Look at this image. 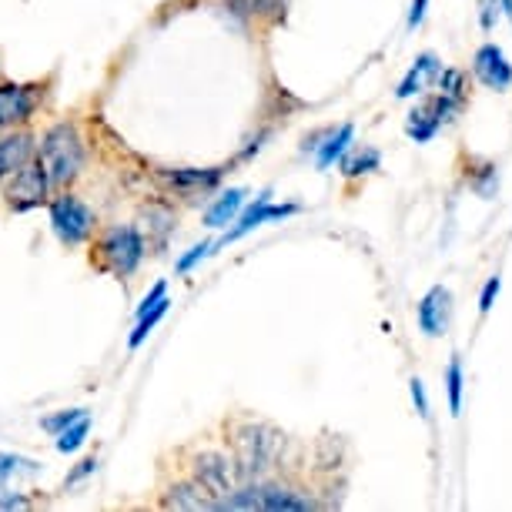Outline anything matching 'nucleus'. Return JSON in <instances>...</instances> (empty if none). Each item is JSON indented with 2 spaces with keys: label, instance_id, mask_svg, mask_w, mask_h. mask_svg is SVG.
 Returning <instances> with one entry per match:
<instances>
[{
  "label": "nucleus",
  "instance_id": "f257e3e1",
  "mask_svg": "<svg viewBox=\"0 0 512 512\" xmlns=\"http://www.w3.org/2000/svg\"><path fill=\"white\" fill-rule=\"evenodd\" d=\"M37 164L44 168L51 188L71 185L84 164V144L74 124L61 121V124H54V128H47V134L41 138V148H37Z\"/></svg>",
  "mask_w": 512,
  "mask_h": 512
},
{
  "label": "nucleus",
  "instance_id": "f03ea898",
  "mask_svg": "<svg viewBox=\"0 0 512 512\" xmlns=\"http://www.w3.org/2000/svg\"><path fill=\"white\" fill-rule=\"evenodd\" d=\"M278 449H282V436H278L272 425H241L235 432L238 479H251L258 472H265L275 462Z\"/></svg>",
  "mask_w": 512,
  "mask_h": 512
},
{
  "label": "nucleus",
  "instance_id": "7ed1b4c3",
  "mask_svg": "<svg viewBox=\"0 0 512 512\" xmlns=\"http://www.w3.org/2000/svg\"><path fill=\"white\" fill-rule=\"evenodd\" d=\"M98 255H101V265L108 268V272L128 278L138 272L141 258H144V241L134 228H121L114 225L101 235L98 241Z\"/></svg>",
  "mask_w": 512,
  "mask_h": 512
},
{
  "label": "nucleus",
  "instance_id": "20e7f679",
  "mask_svg": "<svg viewBox=\"0 0 512 512\" xmlns=\"http://www.w3.org/2000/svg\"><path fill=\"white\" fill-rule=\"evenodd\" d=\"M51 228L67 248H77L91 238L94 215L84 201H77L74 195H61V198L51 201Z\"/></svg>",
  "mask_w": 512,
  "mask_h": 512
},
{
  "label": "nucleus",
  "instance_id": "39448f33",
  "mask_svg": "<svg viewBox=\"0 0 512 512\" xmlns=\"http://www.w3.org/2000/svg\"><path fill=\"white\" fill-rule=\"evenodd\" d=\"M195 482L221 502L225 496L235 492L238 469H235V462H231L228 456H221V452H201V456L195 459Z\"/></svg>",
  "mask_w": 512,
  "mask_h": 512
},
{
  "label": "nucleus",
  "instance_id": "423d86ee",
  "mask_svg": "<svg viewBox=\"0 0 512 512\" xmlns=\"http://www.w3.org/2000/svg\"><path fill=\"white\" fill-rule=\"evenodd\" d=\"M47 188H51V181H47L44 168L34 158L11 178V185H7V205L14 211H31L47 198Z\"/></svg>",
  "mask_w": 512,
  "mask_h": 512
},
{
  "label": "nucleus",
  "instance_id": "0eeeda50",
  "mask_svg": "<svg viewBox=\"0 0 512 512\" xmlns=\"http://www.w3.org/2000/svg\"><path fill=\"white\" fill-rule=\"evenodd\" d=\"M295 211H298V205H272V201H268V191H265V195H258V198L245 208V215L238 218V225L231 228L228 235L218 241V245H211V248H225V245H231V241L245 238L248 231L262 228L265 221H282V218H288V215H295Z\"/></svg>",
  "mask_w": 512,
  "mask_h": 512
},
{
  "label": "nucleus",
  "instance_id": "6e6552de",
  "mask_svg": "<svg viewBox=\"0 0 512 512\" xmlns=\"http://www.w3.org/2000/svg\"><path fill=\"white\" fill-rule=\"evenodd\" d=\"M472 74L479 84H486L489 91H506L512 84V64L496 44H482L476 57H472Z\"/></svg>",
  "mask_w": 512,
  "mask_h": 512
},
{
  "label": "nucleus",
  "instance_id": "1a4fd4ad",
  "mask_svg": "<svg viewBox=\"0 0 512 512\" xmlns=\"http://www.w3.org/2000/svg\"><path fill=\"white\" fill-rule=\"evenodd\" d=\"M449 315H452V295H449V288H442V285L429 288V292H425V298L419 302V328L429 338L446 335Z\"/></svg>",
  "mask_w": 512,
  "mask_h": 512
},
{
  "label": "nucleus",
  "instance_id": "9d476101",
  "mask_svg": "<svg viewBox=\"0 0 512 512\" xmlns=\"http://www.w3.org/2000/svg\"><path fill=\"white\" fill-rule=\"evenodd\" d=\"M27 161H34V138L27 131L0 138V181L14 178Z\"/></svg>",
  "mask_w": 512,
  "mask_h": 512
},
{
  "label": "nucleus",
  "instance_id": "9b49d317",
  "mask_svg": "<svg viewBox=\"0 0 512 512\" xmlns=\"http://www.w3.org/2000/svg\"><path fill=\"white\" fill-rule=\"evenodd\" d=\"M31 111H34L31 91L21 88V84H0V128L24 124L31 118Z\"/></svg>",
  "mask_w": 512,
  "mask_h": 512
},
{
  "label": "nucleus",
  "instance_id": "f8f14e48",
  "mask_svg": "<svg viewBox=\"0 0 512 512\" xmlns=\"http://www.w3.org/2000/svg\"><path fill=\"white\" fill-rule=\"evenodd\" d=\"M439 71H442V61H439L436 54H432V51L419 54V61H415V64L409 67V74L402 77V84H399V91H395V98L405 101V98H412V94H419V91H422V84H425V81H436Z\"/></svg>",
  "mask_w": 512,
  "mask_h": 512
},
{
  "label": "nucleus",
  "instance_id": "ddd939ff",
  "mask_svg": "<svg viewBox=\"0 0 512 512\" xmlns=\"http://www.w3.org/2000/svg\"><path fill=\"white\" fill-rule=\"evenodd\" d=\"M168 509H218V499L208 489H201L198 482H178L171 486V496L164 499Z\"/></svg>",
  "mask_w": 512,
  "mask_h": 512
},
{
  "label": "nucleus",
  "instance_id": "4468645a",
  "mask_svg": "<svg viewBox=\"0 0 512 512\" xmlns=\"http://www.w3.org/2000/svg\"><path fill=\"white\" fill-rule=\"evenodd\" d=\"M258 509H315L312 499L295 496L292 489H278V486H258Z\"/></svg>",
  "mask_w": 512,
  "mask_h": 512
},
{
  "label": "nucleus",
  "instance_id": "2eb2a0df",
  "mask_svg": "<svg viewBox=\"0 0 512 512\" xmlns=\"http://www.w3.org/2000/svg\"><path fill=\"white\" fill-rule=\"evenodd\" d=\"M241 205H245V191L231 188L228 195H221L215 205L205 211V225L208 228H225V225H231V221H235V215L241 211Z\"/></svg>",
  "mask_w": 512,
  "mask_h": 512
},
{
  "label": "nucleus",
  "instance_id": "dca6fc26",
  "mask_svg": "<svg viewBox=\"0 0 512 512\" xmlns=\"http://www.w3.org/2000/svg\"><path fill=\"white\" fill-rule=\"evenodd\" d=\"M168 181L181 191H205V188H215L221 181V168H181V171H168Z\"/></svg>",
  "mask_w": 512,
  "mask_h": 512
},
{
  "label": "nucleus",
  "instance_id": "f3484780",
  "mask_svg": "<svg viewBox=\"0 0 512 512\" xmlns=\"http://www.w3.org/2000/svg\"><path fill=\"white\" fill-rule=\"evenodd\" d=\"M352 138H355V128L352 124H342L338 131H332L328 134V141L325 144H318V168H332V164L342 158L345 151H349V144H352Z\"/></svg>",
  "mask_w": 512,
  "mask_h": 512
},
{
  "label": "nucleus",
  "instance_id": "a211bd4d",
  "mask_svg": "<svg viewBox=\"0 0 512 512\" xmlns=\"http://www.w3.org/2000/svg\"><path fill=\"white\" fill-rule=\"evenodd\" d=\"M439 128L442 124L432 118L429 111H425V104L422 108H415L412 114H409V121H405V134H409V138L415 141V144H425V141H432L439 134Z\"/></svg>",
  "mask_w": 512,
  "mask_h": 512
},
{
  "label": "nucleus",
  "instance_id": "6ab92c4d",
  "mask_svg": "<svg viewBox=\"0 0 512 512\" xmlns=\"http://www.w3.org/2000/svg\"><path fill=\"white\" fill-rule=\"evenodd\" d=\"M382 164V154L375 148H362V151H352L349 158H342V175L345 178H359V175H369V171H379Z\"/></svg>",
  "mask_w": 512,
  "mask_h": 512
},
{
  "label": "nucleus",
  "instance_id": "aec40b11",
  "mask_svg": "<svg viewBox=\"0 0 512 512\" xmlns=\"http://www.w3.org/2000/svg\"><path fill=\"white\" fill-rule=\"evenodd\" d=\"M168 305H171V302H168V295H164L161 302H154V305L148 308V312H141V315H138V325H134V332H131V338H128L131 349H138L144 338L151 335V328L164 318V312H168Z\"/></svg>",
  "mask_w": 512,
  "mask_h": 512
},
{
  "label": "nucleus",
  "instance_id": "412c9836",
  "mask_svg": "<svg viewBox=\"0 0 512 512\" xmlns=\"http://www.w3.org/2000/svg\"><path fill=\"white\" fill-rule=\"evenodd\" d=\"M88 432H91V419H88V415H81V419L71 422L64 432H57V436H54L57 439V452H77L84 442H88Z\"/></svg>",
  "mask_w": 512,
  "mask_h": 512
},
{
  "label": "nucleus",
  "instance_id": "4be33fe9",
  "mask_svg": "<svg viewBox=\"0 0 512 512\" xmlns=\"http://www.w3.org/2000/svg\"><path fill=\"white\" fill-rule=\"evenodd\" d=\"M436 84H439L442 94H449V98H456L459 104H466V98H469V77L462 74V71H456V67H449V71H439Z\"/></svg>",
  "mask_w": 512,
  "mask_h": 512
},
{
  "label": "nucleus",
  "instance_id": "5701e85b",
  "mask_svg": "<svg viewBox=\"0 0 512 512\" xmlns=\"http://www.w3.org/2000/svg\"><path fill=\"white\" fill-rule=\"evenodd\" d=\"M446 392H449V412L459 415L462 412V362H459V355H452V359H449Z\"/></svg>",
  "mask_w": 512,
  "mask_h": 512
},
{
  "label": "nucleus",
  "instance_id": "b1692460",
  "mask_svg": "<svg viewBox=\"0 0 512 512\" xmlns=\"http://www.w3.org/2000/svg\"><path fill=\"white\" fill-rule=\"evenodd\" d=\"M21 469H27V472H37L41 466H37V462H31V459L11 456V452H0V492H4L7 479L17 476V472H21Z\"/></svg>",
  "mask_w": 512,
  "mask_h": 512
},
{
  "label": "nucleus",
  "instance_id": "393cba45",
  "mask_svg": "<svg viewBox=\"0 0 512 512\" xmlns=\"http://www.w3.org/2000/svg\"><path fill=\"white\" fill-rule=\"evenodd\" d=\"M81 415H88V409H67V412H61V415H51V419H44V422H41V429H44V432H51V436H57V432H64L67 425L77 422Z\"/></svg>",
  "mask_w": 512,
  "mask_h": 512
},
{
  "label": "nucleus",
  "instance_id": "a878e982",
  "mask_svg": "<svg viewBox=\"0 0 512 512\" xmlns=\"http://www.w3.org/2000/svg\"><path fill=\"white\" fill-rule=\"evenodd\" d=\"M472 188L479 191L482 198H492L499 188V175H496V164H482V175L472 181Z\"/></svg>",
  "mask_w": 512,
  "mask_h": 512
},
{
  "label": "nucleus",
  "instance_id": "bb28decb",
  "mask_svg": "<svg viewBox=\"0 0 512 512\" xmlns=\"http://www.w3.org/2000/svg\"><path fill=\"white\" fill-rule=\"evenodd\" d=\"M208 255H211V241H201V245H195V248H191L188 255L178 262V275H188L191 268H195V265L201 262V258H208Z\"/></svg>",
  "mask_w": 512,
  "mask_h": 512
},
{
  "label": "nucleus",
  "instance_id": "cd10ccee",
  "mask_svg": "<svg viewBox=\"0 0 512 512\" xmlns=\"http://www.w3.org/2000/svg\"><path fill=\"white\" fill-rule=\"evenodd\" d=\"M499 21V0H479V27L482 31H492Z\"/></svg>",
  "mask_w": 512,
  "mask_h": 512
},
{
  "label": "nucleus",
  "instance_id": "c85d7f7f",
  "mask_svg": "<svg viewBox=\"0 0 512 512\" xmlns=\"http://www.w3.org/2000/svg\"><path fill=\"white\" fill-rule=\"evenodd\" d=\"M272 4H275V0H228V7L235 14H262Z\"/></svg>",
  "mask_w": 512,
  "mask_h": 512
},
{
  "label": "nucleus",
  "instance_id": "c756f323",
  "mask_svg": "<svg viewBox=\"0 0 512 512\" xmlns=\"http://www.w3.org/2000/svg\"><path fill=\"white\" fill-rule=\"evenodd\" d=\"M499 288H502V278H499V275H492L489 282H486V288H482V295H479V312H482V315H486L489 308H492V302H496Z\"/></svg>",
  "mask_w": 512,
  "mask_h": 512
},
{
  "label": "nucleus",
  "instance_id": "7c9ffc66",
  "mask_svg": "<svg viewBox=\"0 0 512 512\" xmlns=\"http://www.w3.org/2000/svg\"><path fill=\"white\" fill-rule=\"evenodd\" d=\"M409 385H412V402H415V409H419V415L425 419V415H429V399H425V385H422V379H412Z\"/></svg>",
  "mask_w": 512,
  "mask_h": 512
},
{
  "label": "nucleus",
  "instance_id": "2f4dec72",
  "mask_svg": "<svg viewBox=\"0 0 512 512\" xmlns=\"http://www.w3.org/2000/svg\"><path fill=\"white\" fill-rule=\"evenodd\" d=\"M164 295H168V288H164V282H158V285H154V288H151V292H148V295H144V298H141V305H138V315H141V312H148V308H151L154 302H161V298H164Z\"/></svg>",
  "mask_w": 512,
  "mask_h": 512
},
{
  "label": "nucleus",
  "instance_id": "473e14b6",
  "mask_svg": "<svg viewBox=\"0 0 512 512\" xmlns=\"http://www.w3.org/2000/svg\"><path fill=\"white\" fill-rule=\"evenodd\" d=\"M94 469H98V459H84L81 466H77L71 476H67V486H74V482H81L84 476H91Z\"/></svg>",
  "mask_w": 512,
  "mask_h": 512
},
{
  "label": "nucleus",
  "instance_id": "72a5a7b5",
  "mask_svg": "<svg viewBox=\"0 0 512 512\" xmlns=\"http://www.w3.org/2000/svg\"><path fill=\"white\" fill-rule=\"evenodd\" d=\"M425 7H429V0H412V11H409V27L415 31V27L422 24V17H425Z\"/></svg>",
  "mask_w": 512,
  "mask_h": 512
},
{
  "label": "nucleus",
  "instance_id": "f704fd0d",
  "mask_svg": "<svg viewBox=\"0 0 512 512\" xmlns=\"http://www.w3.org/2000/svg\"><path fill=\"white\" fill-rule=\"evenodd\" d=\"M499 7H502V14H506L509 21H512V0H499Z\"/></svg>",
  "mask_w": 512,
  "mask_h": 512
}]
</instances>
